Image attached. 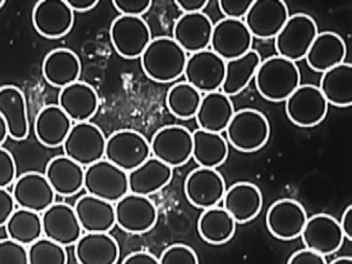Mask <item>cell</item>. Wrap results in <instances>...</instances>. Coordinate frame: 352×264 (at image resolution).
Segmentation results:
<instances>
[{"label":"cell","mask_w":352,"mask_h":264,"mask_svg":"<svg viewBox=\"0 0 352 264\" xmlns=\"http://www.w3.org/2000/svg\"><path fill=\"white\" fill-rule=\"evenodd\" d=\"M330 264H352V258L346 257V256L345 257L336 258Z\"/></svg>","instance_id":"obj_52"},{"label":"cell","mask_w":352,"mask_h":264,"mask_svg":"<svg viewBox=\"0 0 352 264\" xmlns=\"http://www.w3.org/2000/svg\"><path fill=\"white\" fill-rule=\"evenodd\" d=\"M15 210H16V204L12 196V192H10L8 189L0 188V228L6 226Z\"/></svg>","instance_id":"obj_45"},{"label":"cell","mask_w":352,"mask_h":264,"mask_svg":"<svg viewBox=\"0 0 352 264\" xmlns=\"http://www.w3.org/2000/svg\"><path fill=\"white\" fill-rule=\"evenodd\" d=\"M106 142L104 132L96 124L76 123L63 144L64 155L85 168L104 159Z\"/></svg>","instance_id":"obj_5"},{"label":"cell","mask_w":352,"mask_h":264,"mask_svg":"<svg viewBox=\"0 0 352 264\" xmlns=\"http://www.w3.org/2000/svg\"><path fill=\"white\" fill-rule=\"evenodd\" d=\"M72 11L88 12L98 6V0H66Z\"/></svg>","instance_id":"obj_50"},{"label":"cell","mask_w":352,"mask_h":264,"mask_svg":"<svg viewBox=\"0 0 352 264\" xmlns=\"http://www.w3.org/2000/svg\"><path fill=\"white\" fill-rule=\"evenodd\" d=\"M112 3L121 15L135 17H142L153 5L151 0H115Z\"/></svg>","instance_id":"obj_44"},{"label":"cell","mask_w":352,"mask_h":264,"mask_svg":"<svg viewBox=\"0 0 352 264\" xmlns=\"http://www.w3.org/2000/svg\"><path fill=\"white\" fill-rule=\"evenodd\" d=\"M252 43L253 37L243 21L223 19L214 25L210 46L224 62L247 54L252 50Z\"/></svg>","instance_id":"obj_14"},{"label":"cell","mask_w":352,"mask_h":264,"mask_svg":"<svg viewBox=\"0 0 352 264\" xmlns=\"http://www.w3.org/2000/svg\"><path fill=\"white\" fill-rule=\"evenodd\" d=\"M116 224L129 234H145L158 220V210L148 197L129 194L115 203Z\"/></svg>","instance_id":"obj_12"},{"label":"cell","mask_w":352,"mask_h":264,"mask_svg":"<svg viewBox=\"0 0 352 264\" xmlns=\"http://www.w3.org/2000/svg\"><path fill=\"white\" fill-rule=\"evenodd\" d=\"M0 264H29L28 248L13 240L0 241Z\"/></svg>","instance_id":"obj_41"},{"label":"cell","mask_w":352,"mask_h":264,"mask_svg":"<svg viewBox=\"0 0 352 264\" xmlns=\"http://www.w3.org/2000/svg\"><path fill=\"white\" fill-rule=\"evenodd\" d=\"M43 76L45 80L56 88H65L78 82L82 66L80 58L69 49H55L48 53L43 62Z\"/></svg>","instance_id":"obj_31"},{"label":"cell","mask_w":352,"mask_h":264,"mask_svg":"<svg viewBox=\"0 0 352 264\" xmlns=\"http://www.w3.org/2000/svg\"><path fill=\"white\" fill-rule=\"evenodd\" d=\"M261 64V55L255 50L249 51L243 56L226 62V76L220 91L229 98L243 92L255 78Z\"/></svg>","instance_id":"obj_35"},{"label":"cell","mask_w":352,"mask_h":264,"mask_svg":"<svg viewBox=\"0 0 352 264\" xmlns=\"http://www.w3.org/2000/svg\"><path fill=\"white\" fill-rule=\"evenodd\" d=\"M318 34V25L311 16L294 14L274 38L277 55L293 63L304 60Z\"/></svg>","instance_id":"obj_4"},{"label":"cell","mask_w":352,"mask_h":264,"mask_svg":"<svg viewBox=\"0 0 352 264\" xmlns=\"http://www.w3.org/2000/svg\"><path fill=\"white\" fill-rule=\"evenodd\" d=\"M8 138H9V132H8L7 124L3 119V116H0V147L3 146Z\"/></svg>","instance_id":"obj_51"},{"label":"cell","mask_w":352,"mask_h":264,"mask_svg":"<svg viewBox=\"0 0 352 264\" xmlns=\"http://www.w3.org/2000/svg\"><path fill=\"white\" fill-rule=\"evenodd\" d=\"M19 208L43 214L55 203V192L43 173L29 171L15 180L12 189Z\"/></svg>","instance_id":"obj_19"},{"label":"cell","mask_w":352,"mask_h":264,"mask_svg":"<svg viewBox=\"0 0 352 264\" xmlns=\"http://www.w3.org/2000/svg\"><path fill=\"white\" fill-rule=\"evenodd\" d=\"M228 141L241 153H254L269 141L271 128L263 112L258 110H238L226 129Z\"/></svg>","instance_id":"obj_3"},{"label":"cell","mask_w":352,"mask_h":264,"mask_svg":"<svg viewBox=\"0 0 352 264\" xmlns=\"http://www.w3.org/2000/svg\"><path fill=\"white\" fill-rule=\"evenodd\" d=\"M43 234L64 248L74 245L82 237V230L74 206L54 203L41 214Z\"/></svg>","instance_id":"obj_16"},{"label":"cell","mask_w":352,"mask_h":264,"mask_svg":"<svg viewBox=\"0 0 352 264\" xmlns=\"http://www.w3.org/2000/svg\"><path fill=\"white\" fill-rule=\"evenodd\" d=\"M82 232H109L116 226L115 204L85 195L74 206Z\"/></svg>","instance_id":"obj_27"},{"label":"cell","mask_w":352,"mask_h":264,"mask_svg":"<svg viewBox=\"0 0 352 264\" xmlns=\"http://www.w3.org/2000/svg\"><path fill=\"white\" fill-rule=\"evenodd\" d=\"M5 226L9 239L27 248L44 237L41 214L32 210L17 208Z\"/></svg>","instance_id":"obj_37"},{"label":"cell","mask_w":352,"mask_h":264,"mask_svg":"<svg viewBox=\"0 0 352 264\" xmlns=\"http://www.w3.org/2000/svg\"><path fill=\"white\" fill-rule=\"evenodd\" d=\"M98 104L94 87L78 80L63 88L58 96V107L76 123L89 122L96 116Z\"/></svg>","instance_id":"obj_22"},{"label":"cell","mask_w":352,"mask_h":264,"mask_svg":"<svg viewBox=\"0 0 352 264\" xmlns=\"http://www.w3.org/2000/svg\"><path fill=\"white\" fill-rule=\"evenodd\" d=\"M149 144L153 157L172 168L186 164L192 155V133L183 126L160 128Z\"/></svg>","instance_id":"obj_8"},{"label":"cell","mask_w":352,"mask_h":264,"mask_svg":"<svg viewBox=\"0 0 352 264\" xmlns=\"http://www.w3.org/2000/svg\"><path fill=\"white\" fill-rule=\"evenodd\" d=\"M308 217L302 205L292 199H281L267 210L265 222L271 234L277 239H296L302 234Z\"/></svg>","instance_id":"obj_18"},{"label":"cell","mask_w":352,"mask_h":264,"mask_svg":"<svg viewBox=\"0 0 352 264\" xmlns=\"http://www.w3.org/2000/svg\"><path fill=\"white\" fill-rule=\"evenodd\" d=\"M29 264H68L66 248L41 237L28 246Z\"/></svg>","instance_id":"obj_39"},{"label":"cell","mask_w":352,"mask_h":264,"mask_svg":"<svg viewBox=\"0 0 352 264\" xmlns=\"http://www.w3.org/2000/svg\"><path fill=\"white\" fill-rule=\"evenodd\" d=\"M253 0H219L220 11L226 19L243 21L251 8Z\"/></svg>","instance_id":"obj_43"},{"label":"cell","mask_w":352,"mask_h":264,"mask_svg":"<svg viewBox=\"0 0 352 264\" xmlns=\"http://www.w3.org/2000/svg\"><path fill=\"white\" fill-rule=\"evenodd\" d=\"M226 192L223 177L213 168L198 167L190 171L184 183L186 199L195 208L204 210L218 206Z\"/></svg>","instance_id":"obj_15"},{"label":"cell","mask_w":352,"mask_h":264,"mask_svg":"<svg viewBox=\"0 0 352 264\" xmlns=\"http://www.w3.org/2000/svg\"><path fill=\"white\" fill-rule=\"evenodd\" d=\"M175 3L183 14H192L204 12L210 1L208 0H176Z\"/></svg>","instance_id":"obj_47"},{"label":"cell","mask_w":352,"mask_h":264,"mask_svg":"<svg viewBox=\"0 0 352 264\" xmlns=\"http://www.w3.org/2000/svg\"><path fill=\"white\" fill-rule=\"evenodd\" d=\"M202 94L188 82H179L168 90L166 105L170 113L181 120L196 116L201 102Z\"/></svg>","instance_id":"obj_38"},{"label":"cell","mask_w":352,"mask_h":264,"mask_svg":"<svg viewBox=\"0 0 352 264\" xmlns=\"http://www.w3.org/2000/svg\"><path fill=\"white\" fill-rule=\"evenodd\" d=\"M236 222L223 208L215 206L204 210L198 221V232L204 241L223 244L233 238Z\"/></svg>","instance_id":"obj_36"},{"label":"cell","mask_w":352,"mask_h":264,"mask_svg":"<svg viewBox=\"0 0 352 264\" xmlns=\"http://www.w3.org/2000/svg\"><path fill=\"white\" fill-rule=\"evenodd\" d=\"M84 189L90 196L115 204L129 192V173L101 160L86 167Z\"/></svg>","instance_id":"obj_7"},{"label":"cell","mask_w":352,"mask_h":264,"mask_svg":"<svg viewBox=\"0 0 352 264\" xmlns=\"http://www.w3.org/2000/svg\"><path fill=\"white\" fill-rule=\"evenodd\" d=\"M234 113L235 109L231 98L219 90L202 96L195 119L199 129L221 135L227 129Z\"/></svg>","instance_id":"obj_29"},{"label":"cell","mask_w":352,"mask_h":264,"mask_svg":"<svg viewBox=\"0 0 352 264\" xmlns=\"http://www.w3.org/2000/svg\"><path fill=\"white\" fill-rule=\"evenodd\" d=\"M344 237L352 240V206L349 205L344 212L341 222H339Z\"/></svg>","instance_id":"obj_49"},{"label":"cell","mask_w":352,"mask_h":264,"mask_svg":"<svg viewBox=\"0 0 352 264\" xmlns=\"http://www.w3.org/2000/svg\"><path fill=\"white\" fill-rule=\"evenodd\" d=\"M214 23L204 12L182 14L173 30V38L186 53L206 50L210 46Z\"/></svg>","instance_id":"obj_21"},{"label":"cell","mask_w":352,"mask_h":264,"mask_svg":"<svg viewBox=\"0 0 352 264\" xmlns=\"http://www.w3.org/2000/svg\"><path fill=\"white\" fill-rule=\"evenodd\" d=\"M160 264H199L194 250L186 244H173L165 248L160 259Z\"/></svg>","instance_id":"obj_40"},{"label":"cell","mask_w":352,"mask_h":264,"mask_svg":"<svg viewBox=\"0 0 352 264\" xmlns=\"http://www.w3.org/2000/svg\"><path fill=\"white\" fill-rule=\"evenodd\" d=\"M347 54L345 41L334 32H322L316 35L305 60L316 72H326L343 64Z\"/></svg>","instance_id":"obj_28"},{"label":"cell","mask_w":352,"mask_h":264,"mask_svg":"<svg viewBox=\"0 0 352 264\" xmlns=\"http://www.w3.org/2000/svg\"><path fill=\"white\" fill-rule=\"evenodd\" d=\"M151 155V144L135 130L113 132L106 142V160L127 173L142 165Z\"/></svg>","instance_id":"obj_6"},{"label":"cell","mask_w":352,"mask_h":264,"mask_svg":"<svg viewBox=\"0 0 352 264\" xmlns=\"http://www.w3.org/2000/svg\"><path fill=\"white\" fill-rule=\"evenodd\" d=\"M287 264H328L324 256L304 248L291 256Z\"/></svg>","instance_id":"obj_46"},{"label":"cell","mask_w":352,"mask_h":264,"mask_svg":"<svg viewBox=\"0 0 352 264\" xmlns=\"http://www.w3.org/2000/svg\"><path fill=\"white\" fill-rule=\"evenodd\" d=\"M188 57L173 37L160 36L151 39L140 58L147 78L167 84L183 76Z\"/></svg>","instance_id":"obj_1"},{"label":"cell","mask_w":352,"mask_h":264,"mask_svg":"<svg viewBox=\"0 0 352 264\" xmlns=\"http://www.w3.org/2000/svg\"><path fill=\"white\" fill-rule=\"evenodd\" d=\"M257 91L269 102H286L300 86V72L295 63L274 55L263 60L255 74Z\"/></svg>","instance_id":"obj_2"},{"label":"cell","mask_w":352,"mask_h":264,"mask_svg":"<svg viewBox=\"0 0 352 264\" xmlns=\"http://www.w3.org/2000/svg\"><path fill=\"white\" fill-rule=\"evenodd\" d=\"M173 168L155 157L148 159L129 173V192L148 197L170 184Z\"/></svg>","instance_id":"obj_30"},{"label":"cell","mask_w":352,"mask_h":264,"mask_svg":"<svg viewBox=\"0 0 352 264\" xmlns=\"http://www.w3.org/2000/svg\"><path fill=\"white\" fill-rule=\"evenodd\" d=\"M72 128V120L58 105L46 106L38 112L35 119V135L41 145L49 148L63 146Z\"/></svg>","instance_id":"obj_32"},{"label":"cell","mask_w":352,"mask_h":264,"mask_svg":"<svg viewBox=\"0 0 352 264\" xmlns=\"http://www.w3.org/2000/svg\"><path fill=\"white\" fill-rule=\"evenodd\" d=\"M6 1L5 0H0V9L3 7V5H5Z\"/></svg>","instance_id":"obj_53"},{"label":"cell","mask_w":352,"mask_h":264,"mask_svg":"<svg viewBox=\"0 0 352 264\" xmlns=\"http://www.w3.org/2000/svg\"><path fill=\"white\" fill-rule=\"evenodd\" d=\"M300 237L306 248L324 257L339 251L345 238L339 221L327 214L309 218Z\"/></svg>","instance_id":"obj_17"},{"label":"cell","mask_w":352,"mask_h":264,"mask_svg":"<svg viewBox=\"0 0 352 264\" xmlns=\"http://www.w3.org/2000/svg\"><path fill=\"white\" fill-rule=\"evenodd\" d=\"M229 144L220 133L197 129L192 132L195 162L204 168H217L227 161Z\"/></svg>","instance_id":"obj_33"},{"label":"cell","mask_w":352,"mask_h":264,"mask_svg":"<svg viewBox=\"0 0 352 264\" xmlns=\"http://www.w3.org/2000/svg\"><path fill=\"white\" fill-rule=\"evenodd\" d=\"M328 102L320 88L300 85L286 100V113L294 125L311 128L322 123L327 116Z\"/></svg>","instance_id":"obj_11"},{"label":"cell","mask_w":352,"mask_h":264,"mask_svg":"<svg viewBox=\"0 0 352 264\" xmlns=\"http://www.w3.org/2000/svg\"><path fill=\"white\" fill-rule=\"evenodd\" d=\"M320 92L328 105L336 107H349L352 105V65L343 63L322 73L320 78Z\"/></svg>","instance_id":"obj_34"},{"label":"cell","mask_w":352,"mask_h":264,"mask_svg":"<svg viewBox=\"0 0 352 264\" xmlns=\"http://www.w3.org/2000/svg\"><path fill=\"white\" fill-rule=\"evenodd\" d=\"M45 177L55 195L72 197L84 188L85 168L66 155H58L49 161Z\"/></svg>","instance_id":"obj_25"},{"label":"cell","mask_w":352,"mask_h":264,"mask_svg":"<svg viewBox=\"0 0 352 264\" xmlns=\"http://www.w3.org/2000/svg\"><path fill=\"white\" fill-rule=\"evenodd\" d=\"M122 264H160L156 256L148 252H135L124 259Z\"/></svg>","instance_id":"obj_48"},{"label":"cell","mask_w":352,"mask_h":264,"mask_svg":"<svg viewBox=\"0 0 352 264\" xmlns=\"http://www.w3.org/2000/svg\"><path fill=\"white\" fill-rule=\"evenodd\" d=\"M0 116L7 124L9 138L23 141L29 135L27 102L16 86L0 87Z\"/></svg>","instance_id":"obj_26"},{"label":"cell","mask_w":352,"mask_h":264,"mask_svg":"<svg viewBox=\"0 0 352 264\" xmlns=\"http://www.w3.org/2000/svg\"><path fill=\"white\" fill-rule=\"evenodd\" d=\"M183 76L201 94L219 91L226 76V62L208 49L192 53L188 57Z\"/></svg>","instance_id":"obj_10"},{"label":"cell","mask_w":352,"mask_h":264,"mask_svg":"<svg viewBox=\"0 0 352 264\" xmlns=\"http://www.w3.org/2000/svg\"><path fill=\"white\" fill-rule=\"evenodd\" d=\"M120 248L109 232H85L74 244L78 264H117Z\"/></svg>","instance_id":"obj_24"},{"label":"cell","mask_w":352,"mask_h":264,"mask_svg":"<svg viewBox=\"0 0 352 264\" xmlns=\"http://www.w3.org/2000/svg\"><path fill=\"white\" fill-rule=\"evenodd\" d=\"M153 36L142 17L121 16L112 21L110 41L120 56L135 60L144 52Z\"/></svg>","instance_id":"obj_9"},{"label":"cell","mask_w":352,"mask_h":264,"mask_svg":"<svg viewBox=\"0 0 352 264\" xmlns=\"http://www.w3.org/2000/svg\"><path fill=\"white\" fill-rule=\"evenodd\" d=\"M222 203L224 210L233 217L236 223H247L258 216L263 199L256 185L238 182L227 189Z\"/></svg>","instance_id":"obj_23"},{"label":"cell","mask_w":352,"mask_h":264,"mask_svg":"<svg viewBox=\"0 0 352 264\" xmlns=\"http://www.w3.org/2000/svg\"><path fill=\"white\" fill-rule=\"evenodd\" d=\"M35 30L46 38H62L72 31L74 12L66 0H41L33 9Z\"/></svg>","instance_id":"obj_20"},{"label":"cell","mask_w":352,"mask_h":264,"mask_svg":"<svg viewBox=\"0 0 352 264\" xmlns=\"http://www.w3.org/2000/svg\"><path fill=\"white\" fill-rule=\"evenodd\" d=\"M289 9L284 0H255L245 17L253 38H275L288 21Z\"/></svg>","instance_id":"obj_13"},{"label":"cell","mask_w":352,"mask_h":264,"mask_svg":"<svg viewBox=\"0 0 352 264\" xmlns=\"http://www.w3.org/2000/svg\"><path fill=\"white\" fill-rule=\"evenodd\" d=\"M17 167L13 155L7 149L0 147V188L14 184L16 180Z\"/></svg>","instance_id":"obj_42"}]
</instances>
